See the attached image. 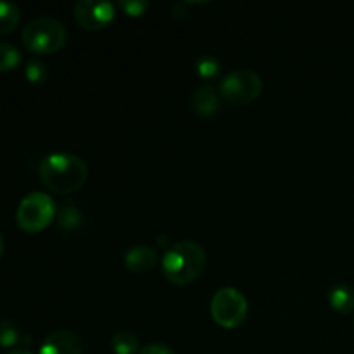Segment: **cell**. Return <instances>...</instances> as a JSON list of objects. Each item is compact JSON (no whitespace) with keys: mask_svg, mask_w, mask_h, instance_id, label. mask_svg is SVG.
Instances as JSON below:
<instances>
[{"mask_svg":"<svg viewBox=\"0 0 354 354\" xmlns=\"http://www.w3.org/2000/svg\"><path fill=\"white\" fill-rule=\"evenodd\" d=\"M21 62V50L12 44L0 41V71H10Z\"/></svg>","mask_w":354,"mask_h":354,"instance_id":"cell-16","label":"cell"},{"mask_svg":"<svg viewBox=\"0 0 354 354\" xmlns=\"http://www.w3.org/2000/svg\"><path fill=\"white\" fill-rule=\"evenodd\" d=\"M3 248H6V241H3V235L0 234V258H2L3 254Z\"/></svg>","mask_w":354,"mask_h":354,"instance_id":"cell-22","label":"cell"},{"mask_svg":"<svg viewBox=\"0 0 354 354\" xmlns=\"http://www.w3.org/2000/svg\"><path fill=\"white\" fill-rule=\"evenodd\" d=\"M218 92L232 104H249L261 95L263 80L251 69H237L221 78Z\"/></svg>","mask_w":354,"mask_h":354,"instance_id":"cell-6","label":"cell"},{"mask_svg":"<svg viewBox=\"0 0 354 354\" xmlns=\"http://www.w3.org/2000/svg\"><path fill=\"white\" fill-rule=\"evenodd\" d=\"M7 354H31V353L28 351L26 348H16V349H10Z\"/></svg>","mask_w":354,"mask_h":354,"instance_id":"cell-21","label":"cell"},{"mask_svg":"<svg viewBox=\"0 0 354 354\" xmlns=\"http://www.w3.org/2000/svg\"><path fill=\"white\" fill-rule=\"evenodd\" d=\"M221 71V62L214 55L204 54L197 57L196 61V73L203 80H214Z\"/></svg>","mask_w":354,"mask_h":354,"instance_id":"cell-14","label":"cell"},{"mask_svg":"<svg viewBox=\"0 0 354 354\" xmlns=\"http://www.w3.org/2000/svg\"><path fill=\"white\" fill-rule=\"evenodd\" d=\"M114 16H116V7L111 2L80 0L75 6L76 23L88 31L104 30V28L113 23Z\"/></svg>","mask_w":354,"mask_h":354,"instance_id":"cell-7","label":"cell"},{"mask_svg":"<svg viewBox=\"0 0 354 354\" xmlns=\"http://www.w3.org/2000/svg\"><path fill=\"white\" fill-rule=\"evenodd\" d=\"M23 44L35 54H54L64 47L68 40V30L59 19L50 16H40L31 19L24 26Z\"/></svg>","mask_w":354,"mask_h":354,"instance_id":"cell-3","label":"cell"},{"mask_svg":"<svg viewBox=\"0 0 354 354\" xmlns=\"http://www.w3.org/2000/svg\"><path fill=\"white\" fill-rule=\"evenodd\" d=\"M21 341V332L10 320H0V348L16 349Z\"/></svg>","mask_w":354,"mask_h":354,"instance_id":"cell-17","label":"cell"},{"mask_svg":"<svg viewBox=\"0 0 354 354\" xmlns=\"http://www.w3.org/2000/svg\"><path fill=\"white\" fill-rule=\"evenodd\" d=\"M124 266L133 273H145L158 263V251L147 244H137L127 249L123 256Z\"/></svg>","mask_w":354,"mask_h":354,"instance_id":"cell-10","label":"cell"},{"mask_svg":"<svg viewBox=\"0 0 354 354\" xmlns=\"http://www.w3.org/2000/svg\"><path fill=\"white\" fill-rule=\"evenodd\" d=\"M82 341L71 330H55L45 337L38 354H82Z\"/></svg>","mask_w":354,"mask_h":354,"instance_id":"cell-9","label":"cell"},{"mask_svg":"<svg viewBox=\"0 0 354 354\" xmlns=\"http://www.w3.org/2000/svg\"><path fill=\"white\" fill-rule=\"evenodd\" d=\"M248 311V299L235 287H223L211 299V317L223 328H235L244 324Z\"/></svg>","mask_w":354,"mask_h":354,"instance_id":"cell-5","label":"cell"},{"mask_svg":"<svg viewBox=\"0 0 354 354\" xmlns=\"http://www.w3.org/2000/svg\"><path fill=\"white\" fill-rule=\"evenodd\" d=\"M111 348L114 354H138L140 342L131 330H120L111 337Z\"/></svg>","mask_w":354,"mask_h":354,"instance_id":"cell-12","label":"cell"},{"mask_svg":"<svg viewBox=\"0 0 354 354\" xmlns=\"http://www.w3.org/2000/svg\"><path fill=\"white\" fill-rule=\"evenodd\" d=\"M120 7L123 9V12L130 17H140L142 14H145V10L151 7V3L147 0H121Z\"/></svg>","mask_w":354,"mask_h":354,"instance_id":"cell-18","label":"cell"},{"mask_svg":"<svg viewBox=\"0 0 354 354\" xmlns=\"http://www.w3.org/2000/svg\"><path fill=\"white\" fill-rule=\"evenodd\" d=\"M328 304L337 313L348 315L354 310V289L348 283H335L328 289Z\"/></svg>","mask_w":354,"mask_h":354,"instance_id":"cell-11","label":"cell"},{"mask_svg":"<svg viewBox=\"0 0 354 354\" xmlns=\"http://www.w3.org/2000/svg\"><path fill=\"white\" fill-rule=\"evenodd\" d=\"M38 175L47 189L55 194H73L88 178L86 162L71 152H52L41 159Z\"/></svg>","mask_w":354,"mask_h":354,"instance_id":"cell-1","label":"cell"},{"mask_svg":"<svg viewBox=\"0 0 354 354\" xmlns=\"http://www.w3.org/2000/svg\"><path fill=\"white\" fill-rule=\"evenodd\" d=\"M55 216V203L48 194L30 192L21 199L16 211L17 227L28 234L41 232Z\"/></svg>","mask_w":354,"mask_h":354,"instance_id":"cell-4","label":"cell"},{"mask_svg":"<svg viewBox=\"0 0 354 354\" xmlns=\"http://www.w3.org/2000/svg\"><path fill=\"white\" fill-rule=\"evenodd\" d=\"M220 92L209 83L197 86L190 95V109L203 118H213L220 113L221 99Z\"/></svg>","mask_w":354,"mask_h":354,"instance_id":"cell-8","label":"cell"},{"mask_svg":"<svg viewBox=\"0 0 354 354\" xmlns=\"http://www.w3.org/2000/svg\"><path fill=\"white\" fill-rule=\"evenodd\" d=\"M24 76L30 83L33 85H44L48 78V68L44 61L37 57H31L26 62V68H24Z\"/></svg>","mask_w":354,"mask_h":354,"instance_id":"cell-15","label":"cell"},{"mask_svg":"<svg viewBox=\"0 0 354 354\" xmlns=\"http://www.w3.org/2000/svg\"><path fill=\"white\" fill-rule=\"evenodd\" d=\"M138 354H176L169 348L168 344H161V342H154V344H147L138 351Z\"/></svg>","mask_w":354,"mask_h":354,"instance_id":"cell-20","label":"cell"},{"mask_svg":"<svg viewBox=\"0 0 354 354\" xmlns=\"http://www.w3.org/2000/svg\"><path fill=\"white\" fill-rule=\"evenodd\" d=\"M80 221V213L73 206H66L59 214V225L62 228H75Z\"/></svg>","mask_w":354,"mask_h":354,"instance_id":"cell-19","label":"cell"},{"mask_svg":"<svg viewBox=\"0 0 354 354\" xmlns=\"http://www.w3.org/2000/svg\"><path fill=\"white\" fill-rule=\"evenodd\" d=\"M207 256L201 244L183 241L171 245L162 258V273L175 286H189L201 277L206 268Z\"/></svg>","mask_w":354,"mask_h":354,"instance_id":"cell-2","label":"cell"},{"mask_svg":"<svg viewBox=\"0 0 354 354\" xmlns=\"http://www.w3.org/2000/svg\"><path fill=\"white\" fill-rule=\"evenodd\" d=\"M21 21V10L14 2L0 0V35L10 33Z\"/></svg>","mask_w":354,"mask_h":354,"instance_id":"cell-13","label":"cell"}]
</instances>
